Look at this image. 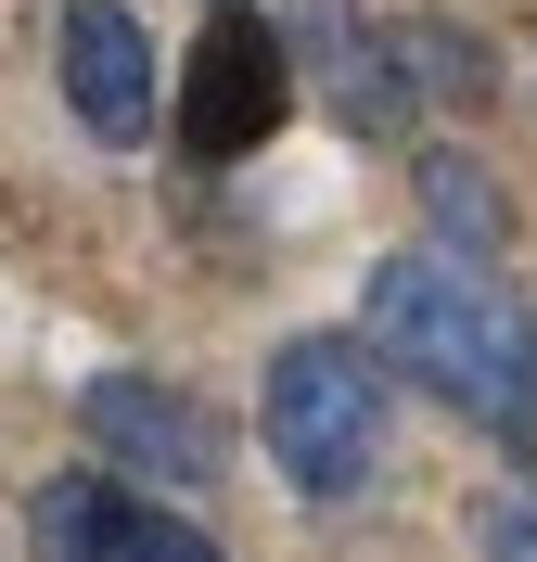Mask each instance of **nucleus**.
<instances>
[{
  "mask_svg": "<svg viewBox=\"0 0 537 562\" xmlns=\"http://www.w3.org/2000/svg\"><path fill=\"white\" fill-rule=\"evenodd\" d=\"M358 333L435 409H461L500 460H537V307L500 269H473L461 244H396L358 294Z\"/></svg>",
  "mask_w": 537,
  "mask_h": 562,
  "instance_id": "1",
  "label": "nucleus"
},
{
  "mask_svg": "<svg viewBox=\"0 0 537 562\" xmlns=\"http://www.w3.org/2000/svg\"><path fill=\"white\" fill-rule=\"evenodd\" d=\"M384 435H396V371L371 333H282L256 371V448L307 512L384 486Z\"/></svg>",
  "mask_w": 537,
  "mask_h": 562,
  "instance_id": "2",
  "label": "nucleus"
},
{
  "mask_svg": "<svg viewBox=\"0 0 537 562\" xmlns=\"http://www.w3.org/2000/svg\"><path fill=\"white\" fill-rule=\"evenodd\" d=\"M77 435H90L103 473H128L154 498L167 486H217V460H231V422L192 384H167V371H90L77 384Z\"/></svg>",
  "mask_w": 537,
  "mask_h": 562,
  "instance_id": "3",
  "label": "nucleus"
},
{
  "mask_svg": "<svg viewBox=\"0 0 537 562\" xmlns=\"http://www.w3.org/2000/svg\"><path fill=\"white\" fill-rule=\"evenodd\" d=\"M307 90L282 52V26H256L244 0H217L205 38H192V90H179V140H192V167H244L256 140L282 128V103Z\"/></svg>",
  "mask_w": 537,
  "mask_h": 562,
  "instance_id": "4",
  "label": "nucleus"
},
{
  "mask_svg": "<svg viewBox=\"0 0 537 562\" xmlns=\"http://www.w3.org/2000/svg\"><path fill=\"white\" fill-rule=\"evenodd\" d=\"M282 52L307 77V103L358 140H410L423 90H410V52H396L384 13H358V0H282Z\"/></svg>",
  "mask_w": 537,
  "mask_h": 562,
  "instance_id": "5",
  "label": "nucleus"
},
{
  "mask_svg": "<svg viewBox=\"0 0 537 562\" xmlns=\"http://www.w3.org/2000/svg\"><path fill=\"white\" fill-rule=\"evenodd\" d=\"M26 562H217V537L179 525L154 486L77 460V473H52V486L26 498Z\"/></svg>",
  "mask_w": 537,
  "mask_h": 562,
  "instance_id": "6",
  "label": "nucleus"
},
{
  "mask_svg": "<svg viewBox=\"0 0 537 562\" xmlns=\"http://www.w3.org/2000/svg\"><path fill=\"white\" fill-rule=\"evenodd\" d=\"M52 77H65V115L103 154H142L154 115H167V65H154V38L128 0H65L52 13Z\"/></svg>",
  "mask_w": 537,
  "mask_h": 562,
  "instance_id": "7",
  "label": "nucleus"
},
{
  "mask_svg": "<svg viewBox=\"0 0 537 562\" xmlns=\"http://www.w3.org/2000/svg\"><path fill=\"white\" fill-rule=\"evenodd\" d=\"M396 52H410V90L448 115H473L486 90H500V65L473 52V26H448V13H396Z\"/></svg>",
  "mask_w": 537,
  "mask_h": 562,
  "instance_id": "8",
  "label": "nucleus"
},
{
  "mask_svg": "<svg viewBox=\"0 0 537 562\" xmlns=\"http://www.w3.org/2000/svg\"><path fill=\"white\" fill-rule=\"evenodd\" d=\"M473 562H537V486H486L473 498Z\"/></svg>",
  "mask_w": 537,
  "mask_h": 562,
  "instance_id": "9",
  "label": "nucleus"
}]
</instances>
